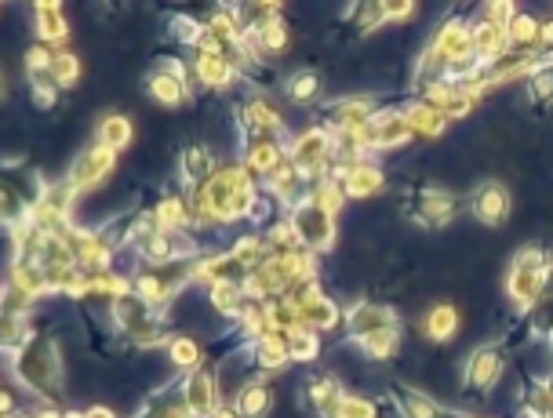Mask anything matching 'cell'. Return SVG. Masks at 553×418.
Returning a JSON list of instances; mask_svg holds the SVG:
<instances>
[{"label": "cell", "mask_w": 553, "mask_h": 418, "mask_svg": "<svg viewBox=\"0 0 553 418\" xmlns=\"http://www.w3.org/2000/svg\"><path fill=\"white\" fill-rule=\"evenodd\" d=\"M346 15H350V30L357 37H368V33L386 26V4H379V0H372V4H353Z\"/></svg>", "instance_id": "74e56055"}, {"label": "cell", "mask_w": 553, "mask_h": 418, "mask_svg": "<svg viewBox=\"0 0 553 418\" xmlns=\"http://www.w3.org/2000/svg\"><path fill=\"white\" fill-rule=\"evenodd\" d=\"M332 157H335V135L324 124H310V128H302L288 142V160H292V168L302 171V179L310 182V186L328 179Z\"/></svg>", "instance_id": "3957f363"}, {"label": "cell", "mask_w": 553, "mask_h": 418, "mask_svg": "<svg viewBox=\"0 0 553 418\" xmlns=\"http://www.w3.org/2000/svg\"><path fill=\"white\" fill-rule=\"evenodd\" d=\"M550 280H553V251L543 248L539 240H532V244H521V248L513 251L503 291L506 299H510V306L521 317H528V309L550 291Z\"/></svg>", "instance_id": "7a4b0ae2"}, {"label": "cell", "mask_w": 553, "mask_h": 418, "mask_svg": "<svg viewBox=\"0 0 553 418\" xmlns=\"http://www.w3.org/2000/svg\"><path fill=\"white\" fill-rule=\"evenodd\" d=\"M131 139H135V124H131V117H124V113H106V117L95 124V142L113 153L128 150Z\"/></svg>", "instance_id": "1f68e13d"}, {"label": "cell", "mask_w": 553, "mask_h": 418, "mask_svg": "<svg viewBox=\"0 0 553 418\" xmlns=\"http://www.w3.org/2000/svg\"><path fill=\"white\" fill-rule=\"evenodd\" d=\"M237 110H241V128L252 135L248 142H259V139L284 142L288 139V120H284L281 106H277L266 91H252Z\"/></svg>", "instance_id": "8992f818"}, {"label": "cell", "mask_w": 553, "mask_h": 418, "mask_svg": "<svg viewBox=\"0 0 553 418\" xmlns=\"http://www.w3.org/2000/svg\"><path fill=\"white\" fill-rule=\"evenodd\" d=\"M539 33H543V19H535L532 11H517V19L506 26L510 48L521 51H539Z\"/></svg>", "instance_id": "d590c367"}, {"label": "cell", "mask_w": 553, "mask_h": 418, "mask_svg": "<svg viewBox=\"0 0 553 418\" xmlns=\"http://www.w3.org/2000/svg\"><path fill=\"white\" fill-rule=\"evenodd\" d=\"M193 80H197V88L204 91H226L233 88L237 80H244V70L230 55H222V51L208 48V51H193Z\"/></svg>", "instance_id": "4fadbf2b"}, {"label": "cell", "mask_w": 553, "mask_h": 418, "mask_svg": "<svg viewBox=\"0 0 553 418\" xmlns=\"http://www.w3.org/2000/svg\"><path fill=\"white\" fill-rule=\"evenodd\" d=\"M506 375V353L499 342H481L470 349V357L463 364V389L473 397H488Z\"/></svg>", "instance_id": "5b68a950"}, {"label": "cell", "mask_w": 553, "mask_h": 418, "mask_svg": "<svg viewBox=\"0 0 553 418\" xmlns=\"http://www.w3.org/2000/svg\"><path fill=\"white\" fill-rule=\"evenodd\" d=\"M288 353H292V364H313L321 357V335L310 328L288 331Z\"/></svg>", "instance_id": "60d3db41"}, {"label": "cell", "mask_w": 553, "mask_h": 418, "mask_svg": "<svg viewBox=\"0 0 553 418\" xmlns=\"http://www.w3.org/2000/svg\"><path fill=\"white\" fill-rule=\"evenodd\" d=\"M510 190H506L499 179H484L473 186L470 193V215L481 222L484 229H503L506 219H510Z\"/></svg>", "instance_id": "7c38bea8"}, {"label": "cell", "mask_w": 553, "mask_h": 418, "mask_svg": "<svg viewBox=\"0 0 553 418\" xmlns=\"http://www.w3.org/2000/svg\"><path fill=\"white\" fill-rule=\"evenodd\" d=\"M244 288L241 284H215V288H208V306H212L215 317L222 320H237L244 309Z\"/></svg>", "instance_id": "e575fe53"}, {"label": "cell", "mask_w": 553, "mask_h": 418, "mask_svg": "<svg viewBox=\"0 0 553 418\" xmlns=\"http://www.w3.org/2000/svg\"><path fill=\"white\" fill-rule=\"evenodd\" d=\"M153 215H157V226L164 233H190V200H186V193H164Z\"/></svg>", "instance_id": "4dcf8cb0"}, {"label": "cell", "mask_w": 553, "mask_h": 418, "mask_svg": "<svg viewBox=\"0 0 553 418\" xmlns=\"http://www.w3.org/2000/svg\"><path fill=\"white\" fill-rule=\"evenodd\" d=\"M419 15V4L412 0H386V26H404Z\"/></svg>", "instance_id": "f6af8a7d"}, {"label": "cell", "mask_w": 553, "mask_h": 418, "mask_svg": "<svg viewBox=\"0 0 553 418\" xmlns=\"http://www.w3.org/2000/svg\"><path fill=\"white\" fill-rule=\"evenodd\" d=\"M346 397V389H342L339 379L332 375H310V379L302 382V404L306 411L321 418H332V411L339 408V400Z\"/></svg>", "instance_id": "d4e9b609"}, {"label": "cell", "mask_w": 553, "mask_h": 418, "mask_svg": "<svg viewBox=\"0 0 553 418\" xmlns=\"http://www.w3.org/2000/svg\"><path fill=\"white\" fill-rule=\"evenodd\" d=\"M8 364L11 375L19 379L26 393H33L48 408H62V400H66V360H62V346L55 335L41 331L19 353H11Z\"/></svg>", "instance_id": "6da1fadb"}, {"label": "cell", "mask_w": 553, "mask_h": 418, "mask_svg": "<svg viewBox=\"0 0 553 418\" xmlns=\"http://www.w3.org/2000/svg\"><path fill=\"white\" fill-rule=\"evenodd\" d=\"M51 62H55V51L44 48V44H30V48H26V55H22V66H26V80L51 77Z\"/></svg>", "instance_id": "7bdbcfd3"}, {"label": "cell", "mask_w": 553, "mask_h": 418, "mask_svg": "<svg viewBox=\"0 0 553 418\" xmlns=\"http://www.w3.org/2000/svg\"><path fill=\"white\" fill-rule=\"evenodd\" d=\"M168 360H171V368H179V371H197V368H204V349H201V342L193 339V335H175V339L168 342Z\"/></svg>", "instance_id": "836d02e7"}, {"label": "cell", "mask_w": 553, "mask_h": 418, "mask_svg": "<svg viewBox=\"0 0 553 418\" xmlns=\"http://www.w3.org/2000/svg\"><path fill=\"white\" fill-rule=\"evenodd\" d=\"M430 48L444 62H459L473 55V22L466 19H444L430 37Z\"/></svg>", "instance_id": "ffe728a7"}, {"label": "cell", "mask_w": 553, "mask_h": 418, "mask_svg": "<svg viewBox=\"0 0 553 418\" xmlns=\"http://www.w3.org/2000/svg\"><path fill=\"white\" fill-rule=\"evenodd\" d=\"M295 233H299V244L313 255H328L335 248V219L328 211H321L310 197L302 200L299 208L288 211Z\"/></svg>", "instance_id": "9c48e42d"}, {"label": "cell", "mask_w": 553, "mask_h": 418, "mask_svg": "<svg viewBox=\"0 0 553 418\" xmlns=\"http://www.w3.org/2000/svg\"><path fill=\"white\" fill-rule=\"evenodd\" d=\"M550 55L543 51H521V48H510L506 55H499L495 62H488L484 70H488V84L495 88H503V84H517V80H528L535 73V66Z\"/></svg>", "instance_id": "ac0fdd59"}, {"label": "cell", "mask_w": 553, "mask_h": 418, "mask_svg": "<svg viewBox=\"0 0 553 418\" xmlns=\"http://www.w3.org/2000/svg\"><path fill=\"white\" fill-rule=\"evenodd\" d=\"M332 418H379V404L364 393H346L339 400V408L332 411Z\"/></svg>", "instance_id": "b9f144b4"}, {"label": "cell", "mask_w": 553, "mask_h": 418, "mask_svg": "<svg viewBox=\"0 0 553 418\" xmlns=\"http://www.w3.org/2000/svg\"><path fill=\"white\" fill-rule=\"evenodd\" d=\"M357 139H361V146L372 153V157H379V153H390V150L408 146V142L415 139V131L408 128V120L401 117L397 106H383V110L375 113V117L357 131Z\"/></svg>", "instance_id": "52a82bcc"}, {"label": "cell", "mask_w": 553, "mask_h": 418, "mask_svg": "<svg viewBox=\"0 0 553 418\" xmlns=\"http://www.w3.org/2000/svg\"><path fill=\"white\" fill-rule=\"evenodd\" d=\"M379 110L383 106L375 95H339V99H328L321 106V124L332 135H350V131H361Z\"/></svg>", "instance_id": "ba28073f"}, {"label": "cell", "mask_w": 553, "mask_h": 418, "mask_svg": "<svg viewBox=\"0 0 553 418\" xmlns=\"http://www.w3.org/2000/svg\"><path fill=\"white\" fill-rule=\"evenodd\" d=\"M33 33H37V44L51 51H62L70 44V22L62 15V4L55 0H37L33 4Z\"/></svg>", "instance_id": "44dd1931"}, {"label": "cell", "mask_w": 553, "mask_h": 418, "mask_svg": "<svg viewBox=\"0 0 553 418\" xmlns=\"http://www.w3.org/2000/svg\"><path fill=\"white\" fill-rule=\"evenodd\" d=\"M81 418H117V411L106 408V404H91V408L81 411Z\"/></svg>", "instance_id": "c3c4849f"}, {"label": "cell", "mask_w": 553, "mask_h": 418, "mask_svg": "<svg viewBox=\"0 0 553 418\" xmlns=\"http://www.w3.org/2000/svg\"><path fill=\"white\" fill-rule=\"evenodd\" d=\"M524 99L532 110H550L553 106V59H543L532 77L524 80Z\"/></svg>", "instance_id": "d6a6232c"}, {"label": "cell", "mask_w": 553, "mask_h": 418, "mask_svg": "<svg viewBox=\"0 0 553 418\" xmlns=\"http://www.w3.org/2000/svg\"><path fill=\"white\" fill-rule=\"evenodd\" d=\"M81 77H84L81 55H77V51H70V48L55 51V62H51V80H55L62 91H70V88H77V84H81Z\"/></svg>", "instance_id": "8d00e7d4"}, {"label": "cell", "mask_w": 553, "mask_h": 418, "mask_svg": "<svg viewBox=\"0 0 553 418\" xmlns=\"http://www.w3.org/2000/svg\"><path fill=\"white\" fill-rule=\"evenodd\" d=\"M233 408L241 411V418H266L273 411V386L266 379L244 382L233 397Z\"/></svg>", "instance_id": "83f0119b"}, {"label": "cell", "mask_w": 553, "mask_h": 418, "mask_svg": "<svg viewBox=\"0 0 553 418\" xmlns=\"http://www.w3.org/2000/svg\"><path fill=\"white\" fill-rule=\"evenodd\" d=\"M310 200L317 204V208L328 211V215L335 219V215H339V211L346 208V190H342V182H339V179H332V175H328V179L313 182V186H310Z\"/></svg>", "instance_id": "ab89813d"}, {"label": "cell", "mask_w": 553, "mask_h": 418, "mask_svg": "<svg viewBox=\"0 0 553 418\" xmlns=\"http://www.w3.org/2000/svg\"><path fill=\"white\" fill-rule=\"evenodd\" d=\"M26 84H30V102L33 106H37V110H55V106H59V84H55V80L51 77H33V80H26Z\"/></svg>", "instance_id": "ee69618b"}, {"label": "cell", "mask_w": 553, "mask_h": 418, "mask_svg": "<svg viewBox=\"0 0 553 418\" xmlns=\"http://www.w3.org/2000/svg\"><path fill=\"white\" fill-rule=\"evenodd\" d=\"M146 95H150L157 106H164V110H179V106H186V102L193 99V88H186L182 80L168 77V73L153 70L150 77H146Z\"/></svg>", "instance_id": "4316f807"}, {"label": "cell", "mask_w": 553, "mask_h": 418, "mask_svg": "<svg viewBox=\"0 0 553 418\" xmlns=\"http://www.w3.org/2000/svg\"><path fill=\"white\" fill-rule=\"evenodd\" d=\"M459 328H463V313H459L452 302H433L423 313V320H419L423 339L433 342V346H448V342L459 335Z\"/></svg>", "instance_id": "603a6c76"}, {"label": "cell", "mask_w": 553, "mask_h": 418, "mask_svg": "<svg viewBox=\"0 0 553 418\" xmlns=\"http://www.w3.org/2000/svg\"><path fill=\"white\" fill-rule=\"evenodd\" d=\"M182 400L190 404L193 418H212L222 408V389H219V375L212 368H197L182 379Z\"/></svg>", "instance_id": "5bb4252c"}, {"label": "cell", "mask_w": 553, "mask_h": 418, "mask_svg": "<svg viewBox=\"0 0 553 418\" xmlns=\"http://www.w3.org/2000/svg\"><path fill=\"white\" fill-rule=\"evenodd\" d=\"M241 164L248 168L255 182H266L277 175V171L288 168V142H270V139H259V142H248L241 153Z\"/></svg>", "instance_id": "2e32d148"}, {"label": "cell", "mask_w": 553, "mask_h": 418, "mask_svg": "<svg viewBox=\"0 0 553 418\" xmlns=\"http://www.w3.org/2000/svg\"><path fill=\"white\" fill-rule=\"evenodd\" d=\"M404 215H408V222L423 229H444L452 226L455 215H459V197L452 190H444V186L423 182V186L412 190V204L404 208Z\"/></svg>", "instance_id": "277c9868"}, {"label": "cell", "mask_w": 553, "mask_h": 418, "mask_svg": "<svg viewBox=\"0 0 553 418\" xmlns=\"http://www.w3.org/2000/svg\"><path fill=\"white\" fill-rule=\"evenodd\" d=\"M219 168H222V164L215 160V150L208 146V142H186V146H182V157H179V171H182L186 197L201 190L204 182H212Z\"/></svg>", "instance_id": "e0dca14e"}, {"label": "cell", "mask_w": 553, "mask_h": 418, "mask_svg": "<svg viewBox=\"0 0 553 418\" xmlns=\"http://www.w3.org/2000/svg\"><path fill=\"white\" fill-rule=\"evenodd\" d=\"M539 51L553 59V19H543V33H539Z\"/></svg>", "instance_id": "7dc6e473"}, {"label": "cell", "mask_w": 553, "mask_h": 418, "mask_svg": "<svg viewBox=\"0 0 553 418\" xmlns=\"http://www.w3.org/2000/svg\"><path fill=\"white\" fill-rule=\"evenodd\" d=\"M113 168H117V153L99 146V142H91V146H84V150L73 157L70 168H66V182H70L77 193H91L110 179Z\"/></svg>", "instance_id": "30bf717a"}, {"label": "cell", "mask_w": 553, "mask_h": 418, "mask_svg": "<svg viewBox=\"0 0 553 418\" xmlns=\"http://www.w3.org/2000/svg\"><path fill=\"white\" fill-rule=\"evenodd\" d=\"M342 190H346V200H372L386 190V171L379 168V160H357L346 175H342Z\"/></svg>", "instance_id": "7402d4cb"}, {"label": "cell", "mask_w": 553, "mask_h": 418, "mask_svg": "<svg viewBox=\"0 0 553 418\" xmlns=\"http://www.w3.org/2000/svg\"><path fill=\"white\" fill-rule=\"evenodd\" d=\"M397 110H401V117L408 120V128L415 131V139H426V142L441 139L444 131H448V124H452V120L444 117L437 106H430L426 99H408V102H401Z\"/></svg>", "instance_id": "cb8c5ba5"}, {"label": "cell", "mask_w": 553, "mask_h": 418, "mask_svg": "<svg viewBox=\"0 0 553 418\" xmlns=\"http://www.w3.org/2000/svg\"><path fill=\"white\" fill-rule=\"evenodd\" d=\"M244 357L252 360L255 371H259V379L266 375H281L288 364H292V353H288V335L284 331H270V335H262L259 342L252 346H244Z\"/></svg>", "instance_id": "d6986e66"}, {"label": "cell", "mask_w": 553, "mask_h": 418, "mask_svg": "<svg viewBox=\"0 0 553 418\" xmlns=\"http://www.w3.org/2000/svg\"><path fill=\"white\" fill-rule=\"evenodd\" d=\"M212 418H241V411L233 408V404H222V408H219V411H215V415H212Z\"/></svg>", "instance_id": "681fc988"}, {"label": "cell", "mask_w": 553, "mask_h": 418, "mask_svg": "<svg viewBox=\"0 0 553 418\" xmlns=\"http://www.w3.org/2000/svg\"><path fill=\"white\" fill-rule=\"evenodd\" d=\"M517 4H510V0H495V4H484V19L488 22H495V26H510L513 19H517Z\"/></svg>", "instance_id": "bcb514c9"}, {"label": "cell", "mask_w": 553, "mask_h": 418, "mask_svg": "<svg viewBox=\"0 0 553 418\" xmlns=\"http://www.w3.org/2000/svg\"><path fill=\"white\" fill-rule=\"evenodd\" d=\"M346 342L364 339V335H375V331L386 328H401V313L393 306L379 299H357L353 306H346Z\"/></svg>", "instance_id": "8fae6325"}, {"label": "cell", "mask_w": 553, "mask_h": 418, "mask_svg": "<svg viewBox=\"0 0 553 418\" xmlns=\"http://www.w3.org/2000/svg\"><path fill=\"white\" fill-rule=\"evenodd\" d=\"M321 91H324L321 73L310 70V66H302V70L284 77V99L295 102V106H317V102H321Z\"/></svg>", "instance_id": "f546056e"}, {"label": "cell", "mask_w": 553, "mask_h": 418, "mask_svg": "<svg viewBox=\"0 0 553 418\" xmlns=\"http://www.w3.org/2000/svg\"><path fill=\"white\" fill-rule=\"evenodd\" d=\"M393 404L401 418H466V411L448 408L444 400L430 397L419 386H404V382H393Z\"/></svg>", "instance_id": "9a60e30c"}, {"label": "cell", "mask_w": 553, "mask_h": 418, "mask_svg": "<svg viewBox=\"0 0 553 418\" xmlns=\"http://www.w3.org/2000/svg\"><path fill=\"white\" fill-rule=\"evenodd\" d=\"M401 339H404L401 328H386V331H375V335H364V339H353L350 346L357 349L364 360L386 364V360H393L401 353Z\"/></svg>", "instance_id": "484cf974"}, {"label": "cell", "mask_w": 553, "mask_h": 418, "mask_svg": "<svg viewBox=\"0 0 553 418\" xmlns=\"http://www.w3.org/2000/svg\"><path fill=\"white\" fill-rule=\"evenodd\" d=\"M255 33H259V44H262V51H266V59H281L284 51L292 48V26L284 22V15L281 19L266 22V26Z\"/></svg>", "instance_id": "f35d334b"}, {"label": "cell", "mask_w": 553, "mask_h": 418, "mask_svg": "<svg viewBox=\"0 0 553 418\" xmlns=\"http://www.w3.org/2000/svg\"><path fill=\"white\" fill-rule=\"evenodd\" d=\"M510 51V37H506L503 26H495V22L488 19H477L473 22V55L488 66V62H495L499 55H506Z\"/></svg>", "instance_id": "f1b7e54d"}]
</instances>
